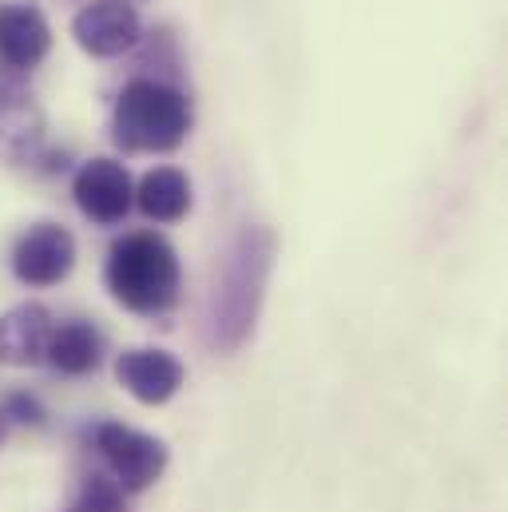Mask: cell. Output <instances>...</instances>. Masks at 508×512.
Returning a JSON list of instances; mask_svg holds the SVG:
<instances>
[{
    "label": "cell",
    "instance_id": "cell-9",
    "mask_svg": "<svg viewBox=\"0 0 508 512\" xmlns=\"http://www.w3.org/2000/svg\"><path fill=\"white\" fill-rule=\"evenodd\" d=\"M52 48V24L32 0H8L0 4V68L24 76L36 64H44Z\"/></svg>",
    "mask_w": 508,
    "mask_h": 512
},
{
    "label": "cell",
    "instance_id": "cell-3",
    "mask_svg": "<svg viewBox=\"0 0 508 512\" xmlns=\"http://www.w3.org/2000/svg\"><path fill=\"white\" fill-rule=\"evenodd\" d=\"M191 131V100L151 76L127 80L116 112H112V135L124 151H175Z\"/></svg>",
    "mask_w": 508,
    "mask_h": 512
},
{
    "label": "cell",
    "instance_id": "cell-6",
    "mask_svg": "<svg viewBox=\"0 0 508 512\" xmlns=\"http://www.w3.org/2000/svg\"><path fill=\"white\" fill-rule=\"evenodd\" d=\"M72 36L88 56L116 60L139 44L143 28H139V12L127 0H88L72 16Z\"/></svg>",
    "mask_w": 508,
    "mask_h": 512
},
{
    "label": "cell",
    "instance_id": "cell-5",
    "mask_svg": "<svg viewBox=\"0 0 508 512\" xmlns=\"http://www.w3.org/2000/svg\"><path fill=\"white\" fill-rule=\"evenodd\" d=\"M76 266V239L60 223L28 227L12 247V274L24 286H56Z\"/></svg>",
    "mask_w": 508,
    "mask_h": 512
},
{
    "label": "cell",
    "instance_id": "cell-11",
    "mask_svg": "<svg viewBox=\"0 0 508 512\" xmlns=\"http://www.w3.org/2000/svg\"><path fill=\"white\" fill-rule=\"evenodd\" d=\"M52 310L40 302H20L0 314V366H40L52 338Z\"/></svg>",
    "mask_w": 508,
    "mask_h": 512
},
{
    "label": "cell",
    "instance_id": "cell-15",
    "mask_svg": "<svg viewBox=\"0 0 508 512\" xmlns=\"http://www.w3.org/2000/svg\"><path fill=\"white\" fill-rule=\"evenodd\" d=\"M4 417L8 421H24V425H44V405L32 397V393H24V389H16V393H8L4 397Z\"/></svg>",
    "mask_w": 508,
    "mask_h": 512
},
{
    "label": "cell",
    "instance_id": "cell-16",
    "mask_svg": "<svg viewBox=\"0 0 508 512\" xmlns=\"http://www.w3.org/2000/svg\"><path fill=\"white\" fill-rule=\"evenodd\" d=\"M8 437V417H4V409H0V441Z\"/></svg>",
    "mask_w": 508,
    "mask_h": 512
},
{
    "label": "cell",
    "instance_id": "cell-13",
    "mask_svg": "<svg viewBox=\"0 0 508 512\" xmlns=\"http://www.w3.org/2000/svg\"><path fill=\"white\" fill-rule=\"evenodd\" d=\"M135 203L151 223H179L191 211V179L179 167H155L139 179Z\"/></svg>",
    "mask_w": 508,
    "mask_h": 512
},
{
    "label": "cell",
    "instance_id": "cell-8",
    "mask_svg": "<svg viewBox=\"0 0 508 512\" xmlns=\"http://www.w3.org/2000/svg\"><path fill=\"white\" fill-rule=\"evenodd\" d=\"M44 143V112L28 84L0 68V151L20 163H36Z\"/></svg>",
    "mask_w": 508,
    "mask_h": 512
},
{
    "label": "cell",
    "instance_id": "cell-1",
    "mask_svg": "<svg viewBox=\"0 0 508 512\" xmlns=\"http://www.w3.org/2000/svg\"><path fill=\"white\" fill-rule=\"evenodd\" d=\"M274 255H278V239H274L270 227L247 223L231 239V247L223 255V270H219L215 290H211V302H207V342H211V350L235 354L239 346H247V338L258 326V314H262Z\"/></svg>",
    "mask_w": 508,
    "mask_h": 512
},
{
    "label": "cell",
    "instance_id": "cell-2",
    "mask_svg": "<svg viewBox=\"0 0 508 512\" xmlns=\"http://www.w3.org/2000/svg\"><path fill=\"white\" fill-rule=\"evenodd\" d=\"M104 286L135 314H163L179 298V258L155 231H135L112 243L104 262Z\"/></svg>",
    "mask_w": 508,
    "mask_h": 512
},
{
    "label": "cell",
    "instance_id": "cell-14",
    "mask_svg": "<svg viewBox=\"0 0 508 512\" xmlns=\"http://www.w3.org/2000/svg\"><path fill=\"white\" fill-rule=\"evenodd\" d=\"M68 512H127L124 505V489L116 481H104V477H88L80 485V497L72 501Z\"/></svg>",
    "mask_w": 508,
    "mask_h": 512
},
{
    "label": "cell",
    "instance_id": "cell-4",
    "mask_svg": "<svg viewBox=\"0 0 508 512\" xmlns=\"http://www.w3.org/2000/svg\"><path fill=\"white\" fill-rule=\"evenodd\" d=\"M96 449L108 461V469L124 493H143L167 469V445L139 429H127L120 421L96 425Z\"/></svg>",
    "mask_w": 508,
    "mask_h": 512
},
{
    "label": "cell",
    "instance_id": "cell-10",
    "mask_svg": "<svg viewBox=\"0 0 508 512\" xmlns=\"http://www.w3.org/2000/svg\"><path fill=\"white\" fill-rule=\"evenodd\" d=\"M116 378L143 405H163L183 385V362L167 350H124L116 358Z\"/></svg>",
    "mask_w": 508,
    "mask_h": 512
},
{
    "label": "cell",
    "instance_id": "cell-12",
    "mask_svg": "<svg viewBox=\"0 0 508 512\" xmlns=\"http://www.w3.org/2000/svg\"><path fill=\"white\" fill-rule=\"evenodd\" d=\"M104 358V338L92 322H60L52 326V338H48V350H44V362L68 378H80V374H92Z\"/></svg>",
    "mask_w": 508,
    "mask_h": 512
},
{
    "label": "cell",
    "instance_id": "cell-7",
    "mask_svg": "<svg viewBox=\"0 0 508 512\" xmlns=\"http://www.w3.org/2000/svg\"><path fill=\"white\" fill-rule=\"evenodd\" d=\"M72 199H76V207L92 223L116 227V223H124V215L131 211V203H135V187H131V175H127L124 163L100 155V159H88L76 171Z\"/></svg>",
    "mask_w": 508,
    "mask_h": 512
}]
</instances>
